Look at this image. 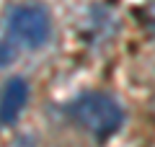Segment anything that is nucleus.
<instances>
[{
  "label": "nucleus",
  "instance_id": "4",
  "mask_svg": "<svg viewBox=\"0 0 155 147\" xmlns=\"http://www.w3.org/2000/svg\"><path fill=\"white\" fill-rule=\"evenodd\" d=\"M11 62H13V49H11V44L0 41V67L11 65Z\"/></svg>",
  "mask_w": 155,
  "mask_h": 147
},
{
  "label": "nucleus",
  "instance_id": "6",
  "mask_svg": "<svg viewBox=\"0 0 155 147\" xmlns=\"http://www.w3.org/2000/svg\"><path fill=\"white\" fill-rule=\"evenodd\" d=\"M153 109H155V103H153Z\"/></svg>",
  "mask_w": 155,
  "mask_h": 147
},
{
  "label": "nucleus",
  "instance_id": "2",
  "mask_svg": "<svg viewBox=\"0 0 155 147\" xmlns=\"http://www.w3.org/2000/svg\"><path fill=\"white\" fill-rule=\"evenodd\" d=\"M8 31H11L13 41H18L26 49H39L41 44L49 41L52 34V23L49 16L41 5H34V3H26V5H16L8 16Z\"/></svg>",
  "mask_w": 155,
  "mask_h": 147
},
{
  "label": "nucleus",
  "instance_id": "5",
  "mask_svg": "<svg viewBox=\"0 0 155 147\" xmlns=\"http://www.w3.org/2000/svg\"><path fill=\"white\" fill-rule=\"evenodd\" d=\"M142 16H145V23H147L150 28H155V0H150L147 5H145Z\"/></svg>",
  "mask_w": 155,
  "mask_h": 147
},
{
  "label": "nucleus",
  "instance_id": "1",
  "mask_svg": "<svg viewBox=\"0 0 155 147\" xmlns=\"http://www.w3.org/2000/svg\"><path fill=\"white\" fill-rule=\"evenodd\" d=\"M67 111L75 124H80L98 139L111 137L122 126V106L106 93H83L67 106Z\"/></svg>",
  "mask_w": 155,
  "mask_h": 147
},
{
  "label": "nucleus",
  "instance_id": "3",
  "mask_svg": "<svg viewBox=\"0 0 155 147\" xmlns=\"http://www.w3.org/2000/svg\"><path fill=\"white\" fill-rule=\"evenodd\" d=\"M28 101V85L23 77H11L0 93V121L3 124H13L21 116L23 106Z\"/></svg>",
  "mask_w": 155,
  "mask_h": 147
}]
</instances>
